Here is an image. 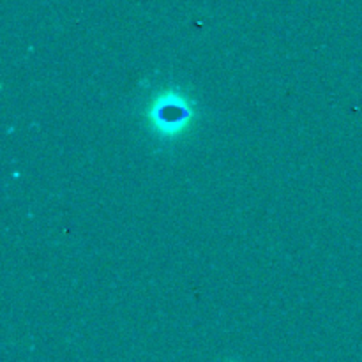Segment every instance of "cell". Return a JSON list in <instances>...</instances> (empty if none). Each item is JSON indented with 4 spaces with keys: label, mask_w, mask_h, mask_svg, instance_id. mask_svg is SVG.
Listing matches in <instances>:
<instances>
[{
    "label": "cell",
    "mask_w": 362,
    "mask_h": 362,
    "mask_svg": "<svg viewBox=\"0 0 362 362\" xmlns=\"http://www.w3.org/2000/svg\"><path fill=\"white\" fill-rule=\"evenodd\" d=\"M144 115L159 141H175L193 127L197 101L180 87H163L148 99Z\"/></svg>",
    "instance_id": "cell-1"
}]
</instances>
